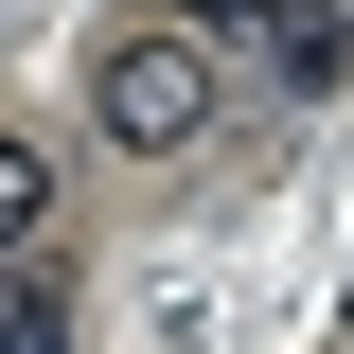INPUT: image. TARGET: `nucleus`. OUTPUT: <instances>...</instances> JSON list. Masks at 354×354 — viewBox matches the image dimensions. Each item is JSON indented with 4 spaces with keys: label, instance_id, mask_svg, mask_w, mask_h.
<instances>
[{
    "label": "nucleus",
    "instance_id": "obj_1",
    "mask_svg": "<svg viewBox=\"0 0 354 354\" xmlns=\"http://www.w3.org/2000/svg\"><path fill=\"white\" fill-rule=\"evenodd\" d=\"M88 106H106V142H142V160H177V142H213V36L195 18H124V36L88 53Z\"/></svg>",
    "mask_w": 354,
    "mask_h": 354
},
{
    "label": "nucleus",
    "instance_id": "obj_2",
    "mask_svg": "<svg viewBox=\"0 0 354 354\" xmlns=\"http://www.w3.org/2000/svg\"><path fill=\"white\" fill-rule=\"evenodd\" d=\"M36 230H53V160H36V142H18V124H0V266L36 248Z\"/></svg>",
    "mask_w": 354,
    "mask_h": 354
},
{
    "label": "nucleus",
    "instance_id": "obj_3",
    "mask_svg": "<svg viewBox=\"0 0 354 354\" xmlns=\"http://www.w3.org/2000/svg\"><path fill=\"white\" fill-rule=\"evenodd\" d=\"M0 354H71V283H36V266H0Z\"/></svg>",
    "mask_w": 354,
    "mask_h": 354
},
{
    "label": "nucleus",
    "instance_id": "obj_4",
    "mask_svg": "<svg viewBox=\"0 0 354 354\" xmlns=\"http://www.w3.org/2000/svg\"><path fill=\"white\" fill-rule=\"evenodd\" d=\"M160 18H230V0H160Z\"/></svg>",
    "mask_w": 354,
    "mask_h": 354
}]
</instances>
